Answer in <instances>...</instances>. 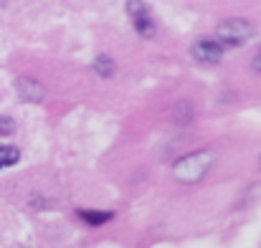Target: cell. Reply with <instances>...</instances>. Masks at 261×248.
<instances>
[{
  "label": "cell",
  "mask_w": 261,
  "mask_h": 248,
  "mask_svg": "<svg viewBox=\"0 0 261 248\" xmlns=\"http://www.w3.org/2000/svg\"><path fill=\"white\" fill-rule=\"evenodd\" d=\"M254 38V25L244 18H228L216 28V41L221 46H244Z\"/></svg>",
  "instance_id": "2"
},
{
  "label": "cell",
  "mask_w": 261,
  "mask_h": 248,
  "mask_svg": "<svg viewBox=\"0 0 261 248\" xmlns=\"http://www.w3.org/2000/svg\"><path fill=\"white\" fill-rule=\"evenodd\" d=\"M127 13H129V18H132V23H135V28L142 38L155 36V20H152V15H150V10L142 0H127Z\"/></svg>",
  "instance_id": "3"
},
{
  "label": "cell",
  "mask_w": 261,
  "mask_h": 248,
  "mask_svg": "<svg viewBox=\"0 0 261 248\" xmlns=\"http://www.w3.org/2000/svg\"><path fill=\"white\" fill-rule=\"evenodd\" d=\"M190 53H193V59H198L203 64H218L221 56H223V46L216 38H200V41L193 43Z\"/></svg>",
  "instance_id": "4"
},
{
  "label": "cell",
  "mask_w": 261,
  "mask_h": 248,
  "mask_svg": "<svg viewBox=\"0 0 261 248\" xmlns=\"http://www.w3.org/2000/svg\"><path fill=\"white\" fill-rule=\"evenodd\" d=\"M211 165H213V155H211V152H205V150L190 152V155H185V157H180V160L175 162L173 175H175V180L190 185V182L203 180L205 172L211 170Z\"/></svg>",
  "instance_id": "1"
},
{
  "label": "cell",
  "mask_w": 261,
  "mask_h": 248,
  "mask_svg": "<svg viewBox=\"0 0 261 248\" xmlns=\"http://www.w3.org/2000/svg\"><path fill=\"white\" fill-rule=\"evenodd\" d=\"M254 69H256V71H261V48L256 51V56H254Z\"/></svg>",
  "instance_id": "10"
},
{
  "label": "cell",
  "mask_w": 261,
  "mask_h": 248,
  "mask_svg": "<svg viewBox=\"0 0 261 248\" xmlns=\"http://www.w3.org/2000/svg\"><path fill=\"white\" fill-rule=\"evenodd\" d=\"M94 71H96L101 79H109V76L114 74V61H112L109 56H99V59H94Z\"/></svg>",
  "instance_id": "8"
},
{
  "label": "cell",
  "mask_w": 261,
  "mask_h": 248,
  "mask_svg": "<svg viewBox=\"0 0 261 248\" xmlns=\"http://www.w3.org/2000/svg\"><path fill=\"white\" fill-rule=\"evenodd\" d=\"M18 94L23 101H43L46 89L33 79H18Z\"/></svg>",
  "instance_id": "5"
},
{
  "label": "cell",
  "mask_w": 261,
  "mask_h": 248,
  "mask_svg": "<svg viewBox=\"0 0 261 248\" xmlns=\"http://www.w3.org/2000/svg\"><path fill=\"white\" fill-rule=\"evenodd\" d=\"M13 129H15V122L8 117H0V134H10Z\"/></svg>",
  "instance_id": "9"
},
{
  "label": "cell",
  "mask_w": 261,
  "mask_h": 248,
  "mask_svg": "<svg viewBox=\"0 0 261 248\" xmlns=\"http://www.w3.org/2000/svg\"><path fill=\"white\" fill-rule=\"evenodd\" d=\"M79 218L87 221L89 226H104V223L112 221V213L109 210H104V213H99V210H79Z\"/></svg>",
  "instance_id": "6"
},
{
  "label": "cell",
  "mask_w": 261,
  "mask_h": 248,
  "mask_svg": "<svg viewBox=\"0 0 261 248\" xmlns=\"http://www.w3.org/2000/svg\"><path fill=\"white\" fill-rule=\"evenodd\" d=\"M20 160V150L18 147H10V145H0V170L3 167L15 165Z\"/></svg>",
  "instance_id": "7"
}]
</instances>
